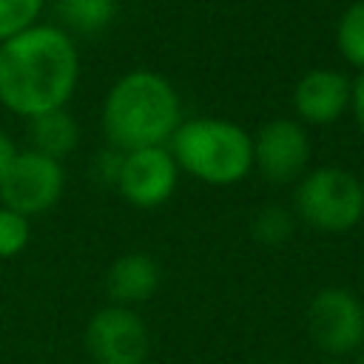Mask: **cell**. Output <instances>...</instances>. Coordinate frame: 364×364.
I'll use <instances>...</instances> for the list:
<instances>
[{
    "label": "cell",
    "mask_w": 364,
    "mask_h": 364,
    "mask_svg": "<svg viewBox=\"0 0 364 364\" xmlns=\"http://www.w3.org/2000/svg\"><path fill=\"white\" fill-rule=\"evenodd\" d=\"M77 142H80V125L65 108L46 111L28 119V145L37 154L63 162V156H68L77 148Z\"/></svg>",
    "instance_id": "12"
},
{
    "label": "cell",
    "mask_w": 364,
    "mask_h": 364,
    "mask_svg": "<svg viewBox=\"0 0 364 364\" xmlns=\"http://www.w3.org/2000/svg\"><path fill=\"white\" fill-rule=\"evenodd\" d=\"M14 156H17V145H14V139L0 128V182H3V176L9 173Z\"/></svg>",
    "instance_id": "20"
},
{
    "label": "cell",
    "mask_w": 364,
    "mask_h": 364,
    "mask_svg": "<svg viewBox=\"0 0 364 364\" xmlns=\"http://www.w3.org/2000/svg\"><path fill=\"white\" fill-rule=\"evenodd\" d=\"M336 46L350 65L364 71V0L350 3L341 11L336 26Z\"/></svg>",
    "instance_id": "14"
},
{
    "label": "cell",
    "mask_w": 364,
    "mask_h": 364,
    "mask_svg": "<svg viewBox=\"0 0 364 364\" xmlns=\"http://www.w3.org/2000/svg\"><path fill=\"white\" fill-rule=\"evenodd\" d=\"M159 287V264L148 253H125L114 259L105 276V290L114 304L131 307L148 301Z\"/></svg>",
    "instance_id": "11"
},
{
    "label": "cell",
    "mask_w": 364,
    "mask_h": 364,
    "mask_svg": "<svg viewBox=\"0 0 364 364\" xmlns=\"http://www.w3.org/2000/svg\"><path fill=\"white\" fill-rule=\"evenodd\" d=\"M179 182V165L173 162L168 145L128 151L117 179V191L134 208H159L165 205Z\"/></svg>",
    "instance_id": "9"
},
{
    "label": "cell",
    "mask_w": 364,
    "mask_h": 364,
    "mask_svg": "<svg viewBox=\"0 0 364 364\" xmlns=\"http://www.w3.org/2000/svg\"><path fill=\"white\" fill-rule=\"evenodd\" d=\"M182 122V102L168 77L151 68L122 74L105 94L102 131L111 148L139 151L168 145Z\"/></svg>",
    "instance_id": "2"
},
{
    "label": "cell",
    "mask_w": 364,
    "mask_h": 364,
    "mask_svg": "<svg viewBox=\"0 0 364 364\" xmlns=\"http://www.w3.org/2000/svg\"><path fill=\"white\" fill-rule=\"evenodd\" d=\"M85 347L94 364H145L148 361V327L122 304L102 307L85 327Z\"/></svg>",
    "instance_id": "7"
},
{
    "label": "cell",
    "mask_w": 364,
    "mask_h": 364,
    "mask_svg": "<svg viewBox=\"0 0 364 364\" xmlns=\"http://www.w3.org/2000/svg\"><path fill=\"white\" fill-rule=\"evenodd\" d=\"M290 233H293V216L279 205L262 208L253 219V236L262 245H282L287 242Z\"/></svg>",
    "instance_id": "17"
},
{
    "label": "cell",
    "mask_w": 364,
    "mask_h": 364,
    "mask_svg": "<svg viewBox=\"0 0 364 364\" xmlns=\"http://www.w3.org/2000/svg\"><path fill=\"white\" fill-rule=\"evenodd\" d=\"M353 82L336 68H310L293 88V108L301 125H330L347 108Z\"/></svg>",
    "instance_id": "10"
},
{
    "label": "cell",
    "mask_w": 364,
    "mask_h": 364,
    "mask_svg": "<svg viewBox=\"0 0 364 364\" xmlns=\"http://www.w3.org/2000/svg\"><path fill=\"white\" fill-rule=\"evenodd\" d=\"M31 239V222L28 216L0 205V259H14L26 250Z\"/></svg>",
    "instance_id": "16"
},
{
    "label": "cell",
    "mask_w": 364,
    "mask_h": 364,
    "mask_svg": "<svg viewBox=\"0 0 364 364\" xmlns=\"http://www.w3.org/2000/svg\"><path fill=\"white\" fill-rule=\"evenodd\" d=\"M355 364H364V347H361V353H358V361Z\"/></svg>",
    "instance_id": "22"
},
{
    "label": "cell",
    "mask_w": 364,
    "mask_h": 364,
    "mask_svg": "<svg viewBox=\"0 0 364 364\" xmlns=\"http://www.w3.org/2000/svg\"><path fill=\"white\" fill-rule=\"evenodd\" d=\"M310 136L299 119H270L253 136V168L267 182L287 185L307 173Z\"/></svg>",
    "instance_id": "8"
},
{
    "label": "cell",
    "mask_w": 364,
    "mask_h": 364,
    "mask_svg": "<svg viewBox=\"0 0 364 364\" xmlns=\"http://www.w3.org/2000/svg\"><path fill=\"white\" fill-rule=\"evenodd\" d=\"M57 11L71 34L91 37L111 26L117 3H111V0H57Z\"/></svg>",
    "instance_id": "13"
},
{
    "label": "cell",
    "mask_w": 364,
    "mask_h": 364,
    "mask_svg": "<svg viewBox=\"0 0 364 364\" xmlns=\"http://www.w3.org/2000/svg\"><path fill=\"white\" fill-rule=\"evenodd\" d=\"M307 330L327 358H347L364 347V301L347 287H321L307 304Z\"/></svg>",
    "instance_id": "5"
},
{
    "label": "cell",
    "mask_w": 364,
    "mask_h": 364,
    "mask_svg": "<svg viewBox=\"0 0 364 364\" xmlns=\"http://www.w3.org/2000/svg\"><path fill=\"white\" fill-rule=\"evenodd\" d=\"M122 159H125V151H119V148H105V151L97 156V165H94L97 173H100V179L117 188V179H119V171H122Z\"/></svg>",
    "instance_id": "18"
},
{
    "label": "cell",
    "mask_w": 364,
    "mask_h": 364,
    "mask_svg": "<svg viewBox=\"0 0 364 364\" xmlns=\"http://www.w3.org/2000/svg\"><path fill=\"white\" fill-rule=\"evenodd\" d=\"M350 111H353V119L358 125V131L364 134V71L353 80V97H350Z\"/></svg>",
    "instance_id": "19"
},
{
    "label": "cell",
    "mask_w": 364,
    "mask_h": 364,
    "mask_svg": "<svg viewBox=\"0 0 364 364\" xmlns=\"http://www.w3.org/2000/svg\"><path fill=\"white\" fill-rule=\"evenodd\" d=\"M65 188V171L60 159L37 151H17L9 173L0 182V202L23 216H40L51 210Z\"/></svg>",
    "instance_id": "6"
},
{
    "label": "cell",
    "mask_w": 364,
    "mask_h": 364,
    "mask_svg": "<svg viewBox=\"0 0 364 364\" xmlns=\"http://www.w3.org/2000/svg\"><path fill=\"white\" fill-rule=\"evenodd\" d=\"M80 82L77 43L65 28L34 23L0 43V105L23 119L65 108Z\"/></svg>",
    "instance_id": "1"
},
{
    "label": "cell",
    "mask_w": 364,
    "mask_h": 364,
    "mask_svg": "<svg viewBox=\"0 0 364 364\" xmlns=\"http://www.w3.org/2000/svg\"><path fill=\"white\" fill-rule=\"evenodd\" d=\"M111 3H117V0H111Z\"/></svg>",
    "instance_id": "24"
},
{
    "label": "cell",
    "mask_w": 364,
    "mask_h": 364,
    "mask_svg": "<svg viewBox=\"0 0 364 364\" xmlns=\"http://www.w3.org/2000/svg\"><path fill=\"white\" fill-rule=\"evenodd\" d=\"M46 0H0V43L34 26Z\"/></svg>",
    "instance_id": "15"
},
{
    "label": "cell",
    "mask_w": 364,
    "mask_h": 364,
    "mask_svg": "<svg viewBox=\"0 0 364 364\" xmlns=\"http://www.w3.org/2000/svg\"><path fill=\"white\" fill-rule=\"evenodd\" d=\"M324 364H344V358H327Z\"/></svg>",
    "instance_id": "21"
},
{
    "label": "cell",
    "mask_w": 364,
    "mask_h": 364,
    "mask_svg": "<svg viewBox=\"0 0 364 364\" xmlns=\"http://www.w3.org/2000/svg\"><path fill=\"white\" fill-rule=\"evenodd\" d=\"M168 151L179 171L216 188L236 185L253 171V136L222 117L182 119Z\"/></svg>",
    "instance_id": "3"
},
{
    "label": "cell",
    "mask_w": 364,
    "mask_h": 364,
    "mask_svg": "<svg viewBox=\"0 0 364 364\" xmlns=\"http://www.w3.org/2000/svg\"><path fill=\"white\" fill-rule=\"evenodd\" d=\"M259 364H273V361H259Z\"/></svg>",
    "instance_id": "23"
},
{
    "label": "cell",
    "mask_w": 364,
    "mask_h": 364,
    "mask_svg": "<svg viewBox=\"0 0 364 364\" xmlns=\"http://www.w3.org/2000/svg\"><path fill=\"white\" fill-rule=\"evenodd\" d=\"M296 213L321 233H344L364 216V185L338 165L307 171L293 193Z\"/></svg>",
    "instance_id": "4"
}]
</instances>
